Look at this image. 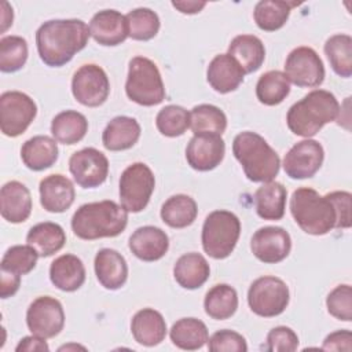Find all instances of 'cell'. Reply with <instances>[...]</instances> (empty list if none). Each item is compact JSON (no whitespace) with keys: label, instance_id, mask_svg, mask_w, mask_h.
Wrapping results in <instances>:
<instances>
[{"label":"cell","instance_id":"obj_1","mask_svg":"<svg viewBox=\"0 0 352 352\" xmlns=\"http://www.w3.org/2000/svg\"><path fill=\"white\" fill-rule=\"evenodd\" d=\"M89 36V26L81 19L47 21L36 32L37 52L47 66L60 67L85 48Z\"/></svg>","mask_w":352,"mask_h":352},{"label":"cell","instance_id":"obj_2","mask_svg":"<svg viewBox=\"0 0 352 352\" xmlns=\"http://www.w3.org/2000/svg\"><path fill=\"white\" fill-rule=\"evenodd\" d=\"M128 224V212L114 201L89 202L81 205L72 217L76 236L94 241L120 235Z\"/></svg>","mask_w":352,"mask_h":352},{"label":"cell","instance_id":"obj_3","mask_svg":"<svg viewBox=\"0 0 352 352\" xmlns=\"http://www.w3.org/2000/svg\"><path fill=\"white\" fill-rule=\"evenodd\" d=\"M338 113L340 103L331 92L314 89L289 109L286 122L294 135L308 139L326 124L336 121Z\"/></svg>","mask_w":352,"mask_h":352},{"label":"cell","instance_id":"obj_4","mask_svg":"<svg viewBox=\"0 0 352 352\" xmlns=\"http://www.w3.org/2000/svg\"><path fill=\"white\" fill-rule=\"evenodd\" d=\"M232 153L242 165L246 177L252 182H271L279 172V155L256 132L238 133L232 142Z\"/></svg>","mask_w":352,"mask_h":352},{"label":"cell","instance_id":"obj_5","mask_svg":"<svg viewBox=\"0 0 352 352\" xmlns=\"http://www.w3.org/2000/svg\"><path fill=\"white\" fill-rule=\"evenodd\" d=\"M290 212L298 227L311 235H324L337 227V212L330 197L311 187L293 191Z\"/></svg>","mask_w":352,"mask_h":352},{"label":"cell","instance_id":"obj_6","mask_svg":"<svg viewBox=\"0 0 352 352\" xmlns=\"http://www.w3.org/2000/svg\"><path fill=\"white\" fill-rule=\"evenodd\" d=\"M126 96L140 106H155L165 99V87L157 65L144 56L129 62L125 82Z\"/></svg>","mask_w":352,"mask_h":352},{"label":"cell","instance_id":"obj_7","mask_svg":"<svg viewBox=\"0 0 352 352\" xmlns=\"http://www.w3.org/2000/svg\"><path fill=\"white\" fill-rule=\"evenodd\" d=\"M241 221L232 212L213 210L210 212L202 227V248L205 253L216 260L228 257L239 239Z\"/></svg>","mask_w":352,"mask_h":352},{"label":"cell","instance_id":"obj_8","mask_svg":"<svg viewBox=\"0 0 352 352\" xmlns=\"http://www.w3.org/2000/svg\"><path fill=\"white\" fill-rule=\"evenodd\" d=\"M155 177L143 162H135L125 168L120 177V201L126 212H142L154 191Z\"/></svg>","mask_w":352,"mask_h":352},{"label":"cell","instance_id":"obj_9","mask_svg":"<svg viewBox=\"0 0 352 352\" xmlns=\"http://www.w3.org/2000/svg\"><path fill=\"white\" fill-rule=\"evenodd\" d=\"M290 300L287 285L276 276L256 279L248 292V304L258 316L272 318L280 315Z\"/></svg>","mask_w":352,"mask_h":352},{"label":"cell","instance_id":"obj_10","mask_svg":"<svg viewBox=\"0 0 352 352\" xmlns=\"http://www.w3.org/2000/svg\"><path fill=\"white\" fill-rule=\"evenodd\" d=\"M37 114L34 100L19 91H7L0 96V128L8 138L22 135Z\"/></svg>","mask_w":352,"mask_h":352},{"label":"cell","instance_id":"obj_11","mask_svg":"<svg viewBox=\"0 0 352 352\" xmlns=\"http://www.w3.org/2000/svg\"><path fill=\"white\" fill-rule=\"evenodd\" d=\"M72 92L78 103L88 107H98L103 104L109 96V77L98 65H82L73 74Z\"/></svg>","mask_w":352,"mask_h":352},{"label":"cell","instance_id":"obj_12","mask_svg":"<svg viewBox=\"0 0 352 352\" xmlns=\"http://www.w3.org/2000/svg\"><path fill=\"white\" fill-rule=\"evenodd\" d=\"M26 324L37 337L47 340L58 336L65 324L62 304L50 296L37 297L26 311Z\"/></svg>","mask_w":352,"mask_h":352},{"label":"cell","instance_id":"obj_13","mask_svg":"<svg viewBox=\"0 0 352 352\" xmlns=\"http://www.w3.org/2000/svg\"><path fill=\"white\" fill-rule=\"evenodd\" d=\"M285 74L297 87H319L324 80V66L311 47H297L286 58Z\"/></svg>","mask_w":352,"mask_h":352},{"label":"cell","instance_id":"obj_14","mask_svg":"<svg viewBox=\"0 0 352 352\" xmlns=\"http://www.w3.org/2000/svg\"><path fill=\"white\" fill-rule=\"evenodd\" d=\"M69 170L80 187L95 188L107 179L109 161L99 150L85 147L72 154L69 160Z\"/></svg>","mask_w":352,"mask_h":352},{"label":"cell","instance_id":"obj_15","mask_svg":"<svg viewBox=\"0 0 352 352\" xmlns=\"http://www.w3.org/2000/svg\"><path fill=\"white\" fill-rule=\"evenodd\" d=\"M324 158L319 142L305 139L296 143L283 158V169L290 179L312 177L322 166Z\"/></svg>","mask_w":352,"mask_h":352},{"label":"cell","instance_id":"obj_16","mask_svg":"<svg viewBox=\"0 0 352 352\" xmlns=\"http://www.w3.org/2000/svg\"><path fill=\"white\" fill-rule=\"evenodd\" d=\"M250 249L260 261L275 264L289 256L292 239L289 232L282 227H261L253 234Z\"/></svg>","mask_w":352,"mask_h":352},{"label":"cell","instance_id":"obj_17","mask_svg":"<svg viewBox=\"0 0 352 352\" xmlns=\"http://www.w3.org/2000/svg\"><path fill=\"white\" fill-rule=\"evenodd\" d=\"M226 144L220 135L198 133L194 135L186 148L188 165L199 172L214 169L224 158Z\"/></svg>","mask_w":352,"mask_h":352},{"label":"cell","instance_id":"obj_18","mask_svg":"<svg viewBox=\"0 0 352 352\" xmlns=\"http://www.w3.org/2000/svg\"><path fill=\"white\" fill-rule=\"evenodd\" d=\"M89 33L100 45H118L128 37L126 18L116 10L99 11L89 22Z\"/></svg>","mask_w":352,"mask_h":352},{"label":"cell","instance_id":"obj_19","mask_svg":"<svg viewBox=\"0 0 352 352\" xmlns=\"http://www.w3.org/2000/svg\"><path fill=\"white\" fill-rule=\"evenodd\" d=\"M40 204L51 213H62L67 210L76 197L74 186L66 176L55 173L44 177L38 186Z\"/></svg>","mask_w":352,"mask_h":352},{"label":"cell","instance_id":"obj_20","mask_svg":"<svg viewBox=\"0 0 352 352\" xmlns=\"http://www.w3.org/2000/svg\"><path fill=\"white\" fill-rule=\"evenodd\" d=\"M0 212L8 223H23L32 213V197L25 184L16 180L7 182L0 190Z\"/></svg>","mask_w":352,"mask_h":352},{"label":"cell","instance_id":"obj_21","mask_svg":"<svg viewBox=\"0 0 352 352\" xmlns=\"http://www.w3.org/2000/svg\"><path fill=\"white\" fill-rule=\"evenodd\" d=\"M128 245L138 258L143 261H157L166 254L169 238L161 228L144 226L133 231Z\"/></svg>","mask_w":352,"mask_h":352},{"label":"cell","instance_id":"obj_22","mask_svg":"<svg viewBox=\"0 0 352 352\" xmlns=\"http://www.w3.org/2000/svg\"><path fill=\"white\" fill-rule=\"evenodd\" d=\"M243 77L245 72L228 54L216 55L206 70V80L209 85L220 94L235 91L242 84Z\"/></svg>","mask_w":352,"mask_h":352},{"label":"cell","instance_id":"obj_23","mask_svg":"<svg viewBox=\"0 0 352 352\" xmlns=\"http://www.w3.org/2000/svg\"><path fill=\"white\" fill-rule=\"evenodd\" d=\"M95 274L99 283L109 290L122 287L128 279V265L121 253L114 249H100L94 261Z\"/></svg>","mask_w":352,"mask_h":352},{"label":"cell","instance_id":"obj_24","mask_svg":"<svg viewBox=\"0 0 352 352\" xmlns=\"http://www.w3.org/2000/svg\"><path fill=\"white\" fill-rule=\"evenodd\" d=\"M131 331L138 344L154 346L164 341L166 336V323L158 311L143 308L132 318Z\"/></svg>","mask_w":352,"mask_h":352},{"label":"cell","instance_id":"obj_25","mask_svg":"<svg viewBox=\"0 0 352 352\" xmlns=\"http://www.w3.org/2000/svg\"><path fill=\"white\" fill-rule=\"evenodd\" d=\"M50 279L62 292H74L85 282V267L74 254L56 257L50 267Z\"/></svg>","mask_w":352,"mask_h":352},{"label":"cell","instance_id":"obj_26","mask_svg":"<svg viewBox=\"0 0 352 352\" xmlns=\"http://www.w3.org/2000/svg\"><path fill=\"white\" fill-rule=\"evenodd\" d=\"M140 138L139 122L126 116L114 117L102 133V143L110 151L128 150L136 144Z\"/></svg>","mask_w":352,"mask_h":352},{"label":"cell","instance_id":"obj_27","mask_svg":"<svg viewBox=\"0 0 352 352\" xmlns=\"http://www.w3.org/2000/svg\"><path fill=\"white\" fill-rule=\"evenodd\" d=\"M21 158L30 170H44L56 162L58 144L55 139L50 136H33L23 143L21 148Z\"/></svg>","mask_w":352,"mask_h":352},{"label":"cell","instance_id":"obj_28","mask_svg":"<svg viewBox=\"0 0 352 352\" xmlns=\"http://www.w3.org/2000/svg\"><path fill=\"white\" fill-rule=\"evenodd\" d=\"M228 55L236 60L246 74L260 69L265 59V48L258 37L253 34H239L231 40Z\"/></svg>","mask_w":352,"mask_h":352},{"label":"cell","instance_id":"obj_29","mask_svg":"<svg viewBox=\"0 0 352 352\" xmlns=\"http://www.w3.org/2000/svg\"><path fill=\"white\" fill-rule=\"evenodd\" d=\"M210 267L206 258L195 252L180 256L173 267L175 280L184 289L201 287L209 278Z\"/></svg>","mask_w":352,"mask_h":352},{"label":"cell","instance_id":"obj_30","mask_svg":"<svg viewBox=\"0 0 352 352\" xmlns=\"http://www.w3.org/2000/svg\"><path fill=\"white\" fill-rule=\"evenodd\" d=\"M26 242L37 252L38 257H50L65 246L66 234L59 224L44 221L29 230Z\"/></svg>","mask_w":352,"mask_h":352},{"label":"cell","instance_id":"obj_31","mask_svg":"<svg viewBox=\"0 0 352 352\" xmlns=\"http://www.w3.org/2000/svg\"><path fill=\"white\" fill-rule=\"evenodd\" d=\"M287 191L278 182H267L254 192L256 212L264 220H280L285 216Z\"/></svg>","mask_w":352,"mask_h":352},{"label":"cell","instance_id":"obj_32","mask_svg":"<svg viewBox=\"0 0 352 352\" xmlns=\"http://www.w3.org/2000/svg\"><path fill=\"white\" fill-rule=\"evenodd\" d=\"M88 131V121L84 114L76 110H65L56 114L51 122V133L62 144H76L84 139Z\"/></svg>","mask_w":352,"mask_h":352},{"label":"cell","instance_id":"obj_33","mask_svg":"<svg viewBox=\"0 0 352 352\" xmlns=\"http://www.w3.org/2000/svg\"><path fill=\"white\" fill-rule=\"evenodd\" d=\"M169 337L177 348L184 351L199 349L209 340L205 323L197 318L179 319L176 323H173Z\"/></svg>","mask_w":352,"mask_h":352},{"label":"cell","instance_id":"obj_34","mask_svg":"<svg viewBox=\"0 0 352 352\" xmlns=\"http://www.w3.org/2000/svg\"><path fill=\"white\" fill-rule=\"evenodd\" d=\"M197 214V202L186 194L172 195L161 206V219L172 228H184L192 224Z\"/></svg>","mask_w":352,"mask_h":352},{"label":"cell","instance_id":"obj_35","mask_svg":"<svg viewBox=\"0 0 352 352\" xmlns=\"http://www.w3.org/2000/svg\"><path fill=\"white\" fill-rule=\"evenodd\" d=\"M204 308L212 319L224 320L231 318L238 308L236 290L227 283L214 285L205 296Z\"/></svg>","mask_w":352,"mask_h":352},{"label":"cell","instance_id":"obj_36","mask_svg":"<svg viewBox=\"0 0 352 352\" xmlns=\"http://www.w3.org/2000/svg\"><path fill=\"white\" fill-rule=\"evenodd\" d=\"M294 6L296 3L290 1L261 0L256 4L253 11L254 22L264 32H275L286 23Z\"/></svg>","mask_w":352,"mask_h":352},{"label":"cell","instance_id":"obj_37","mask_svg":"<svg viewBox=\"0 0 352 352\" xmlns=\"http://www.w3.org/2000/svg\"><path fill=\"white\" fill-rule=\"evenodd\" d=\"M290 92V81L279 70H270L260 76L256 84V96L260 103L275 106L282 103Z\"/></svg>","mask_w":352,"mask_h":352},{"label":"cell","instance_id":"obj_38","mask_svg":"<svg viewBox=\"0 0 352 352\" xmlns=\"http://www.w3.org/2000/svg\"><path fill=\"white\" fill-rule=\"evenodd\" d=\"M324 54L336 74L348 78L352 74V37L334 34L324 43Z\"/></svg>","mask_w":352,"mask_h":352},{"label":"cell","instance_id":"obj_39","mask_svg":"<svg viewBox=\"0 0 352 352\" xmlns=\"http://www.w3.org/2000/svg\"><path fill=\"white\" fill-rule=\"evenodd\" d=\"M190 126L194 135H220L227 128V117L223 110L213 104H198L190 111Z\"/></svg>","mask_w":352,"mask_h":352},{"label":"cell","instance_id":"obj_40","mask_svg":"<svg viewBox=\"0 0 352 352\" xmlns=\"http://www.w3.org/2000/svg\"><path fill=\"white\" fill-rule=\"evenodd\" d=\"M125 18L128 23V36L133 40H151L160 30V18L150 8H135L129 11Z\"/></svg>","mask_w":352,"mask_h":352},{"label":"cell","instance_id":"obj_41","mask_svg":"<svg viewBox=\"0 0 352 352\" xmlns=\"http://www.w3.org/2000/svg\"><path fill=\"white\" fill-rule=\"evenodd\" d=\"M28 59V43L21 36H6L0 40V70L12 73L23 67Z\"/></svg>","mask_w":352,"mask_h":352},{"label":"cell","instance_id":"obj_42","mask_svg":"<svg viewBox=\"0 0 352 352\" xmlns=\"http://www.w3.org/2000/svg\"><path fill=\"white\" fill-rule=\"evenodd\" d=\"M155 125L164 136H182L190 128V113L182 106H165L158 111Z\"/></svg>","mask_w":352,"mask_h":352},{"label":"cell","instance_id":"obj_43","mask_svg":"<svg viewBox=\"0 0 352 352\" xmlns=\"http://www.w3.org/2000/svg\"><path fill=\"white\" fill-rule=\"evenodd\" d=\"M38 254L30 245H15L7 249L1 258V271L14 275L29 274L37 263Z\"/></svg>","mask_w":352,"mask_h":352},{"label":"cell","instance_id":"obj_44","mask_svg":"<svg viewBox=\"0 0 352 352\" xmlns=\"http://www.w3.org/2000/svg\"><path fill=\"white\" fill-rule=\"evenodd\" d=\"M327 311L338 320L351 322L352 319V289L349 285L336 286L326 298Z\"/></svg>","mask_w":352,"mask_h":352},{"label":"cell","instance_id":"obj_45","mask_svg":"<svg viewBox=\"0 0 352 352\" xmlns=\"http://www.w3.org/2000/svg\"><path fill=\"white\" fill-rule=\"evenodd\" d=\"M208 348L212 352H246L248 344L243 336L234 330H219L208 340Z\"/></svg>","mask_w":352,"mask_h":352},{"label":"cell","instance_id":"obj_46","mask_svg":"<svg viewBox=\"0 0 352 352\" xmlns=\"http://www.w3.org/2000/svg\"><path fill=\"white\" fill-rule=\"evenodd\" d=\"M298 346L297 334L286 326H278L267 334L265 349L270 352H293Z\"/></svg>","mask_w":352,"mask_h":352},{"label":"cell","instance_id":"obj_47","mask_svg":"<svg viewBox=\"0 0 352 352\" xmlns=\"http://www.w3.org/2000/svg\"><path fill=\"white\" fill-rule=\"evenodd\" d=\"M336 206L337 212V227L336 228H349L352 224L351 214V192L348 191H333L327 194Z\"/></svg>","mask_w":352,"mask_h":352},{"label":"cell","instance_id":"obj_48","mask_svg":"<svg viewBox=\"0 0 352 352\" xmlns=\"http://www.w3.org/2000/svg\"><path fill=\"white\" fill-rule=\"evenodd\" d=\"M326 351H345L351 352L352 349V333L349 330H338L330 333L322 345Z\"/></svg>","mask_w":352,"mask_h":352},{"label":"cell","instance_id":"obj_49","mask_svg":"<svg viewBox=\"0 0 352 352\" xmlns=\"http://www.w3.org/2000/svg\"><path fill=\"white\" fill-rule=\"evenodd\" d=\"M15 351L16 352H23V351H26V352H48L50 348L45 342V338L32 334V336L23 337L19 341V344L16 345Z\"/></svg>","mask_w":352,"mask_h":352},{"label":"cell","instance_id":"obj_50","mask_svg":"<svg viewBox=\"0 0 352 352\" xmlns=\"http://www.w3.org/2000/svg\"><path fill=\"white\" fill-rule=\"evenodd\" d=\"M21 285V276L8 274L1 271V287H0V296L1 298H8L14 296Z\"/></svg>","mask_w":352,"mask_h":352},{"label":"cell","instance_id":"obj_51","mask_svg":"<svg viewBox=\"0 0 352 352\" xmlns=\"http://www.w3.org/2000/svg\"><path fill=\"white\" fill-rule=\"evenodd\" d=\"M172 6L183 14H197L206 6V3L187 0V1H172Z\"/></svg>","mask_w":352,"mask_h":352},{"label":"cell","instance_id":"obj_52","mask_svg":"<svg viewBox=\"0 0 352 352\" xmlns=\"http://www.w3.org/2000/svg\"><path fill=\"white\" fill-rule=\"evenodd\" d=\"M3 12H1V33H4L7 30V28L10 25H12V8L8 6V3H3Z\"/></svg>","mask_w":352,"mask_h":352}]
</instances>
